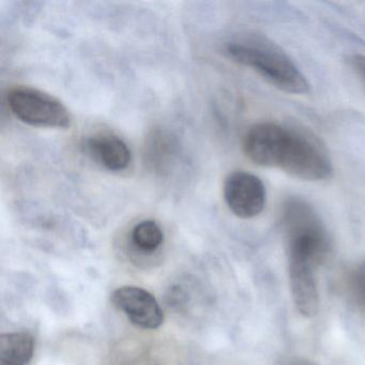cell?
Masks as SVG:
<instances>
[{
	"label": "cell",
	"mask_w": 365,
	"mask_h": 365,
	"mask_svg": "<svg viewBox=\"0 0 365 365\" xmlns=\"http://www.w3.org/2000/svg\"><path fill=\"white\" fill-rule=\"evenodd\" d=\"M228 57L236 63L251 68L270 84L285 93L304 95L309 84L294 61L277 44L268 39L235 41L226 46Z\"/></svg>",
	"instance_id": "cell-1"
},
{
	"label": "cell",
	"mask_w": 365,
	"mask_h": 365,
	"mask_svg": "<svg viewBox=\"0 0 365 365\" xmlns=\"http://www.w3.org/2000/svg\"><path fill=\"white\" fill-rule=\"evenodd\" d=\"M281 220L288 262L318 268L330 251V238L315 209L300 198H289L283 205Z\"/></svg>",
	"instance_id": "cell-2"
},
{
	"label": "cell",
	"mask_w": 365,
	"mask_h": 365,
	"mask_svg": "<svg viewBox=\"0 0 365 365\" xmlns=\"http://www.w3.org/2000/svg\"><path fill=\"white\" fill-rule=\"evenodd\" d=\"M275 168L305 181L331 178L332 162L326 147L307 130L285 125L279 142Z\"/></svg>",
	"instance_id": "cell-3"
},
{
	"label": "cell",
	"mask_w": 365,
	"mask_h": 365,
	"mask_svg": "<svg viewBox=\"0 0 365 365\" xmlns=\"http://www.w3.org/2000/svg\"><path fill=\"white\" fill-rule=\"evenodd\" d=\"M8 106L16 118L34 127L67 129L71 127L69 110L58 99L31 87H16L8 93Z\"/></svg>",
	"instance_id": "cell-4"
},
{
	"label": "cell",
	"mask_w": 365,
	"mask_h": 365,
	"mask_svg": "<svg viewBox=\"0 0 365 365\" xmlns=\"http://www.w3.org/2000/svg\"><path fill=\"white\" fill-rule=\"evenodd\" d=\"M223 191L228 208L240 219L257 217L266 206V187L262 179L251 173L237 170L228 175Z\"/></svg>",
	"instance_id": "cell-5"
},
{
	"label": "cell",
	"mask_w": 365,
	"mask_h": 365,
	"mask_svg": "<svg viewBox=\"0 0 365 365\" xmlns=\"http://www.w3.org/2000/svg\"><path fill=\"white\" fill-rule=\"evenodd\" d=\"M112 301L132 324L140 328L153 330L163 324L164 315L159 302L143 288L123 286L113 292Z\"/></svg>",
	"instance_id": "cell-6"
},
{
	"label": "cell",
	"mask_w": 365,
	"mask_h": 365,
	"mask_svg": "<svg viewBox=\"0 0 365 365\" xmlns=\"http://www.w3.org/2000/svg\"><path fill=\"white\" fill-rule=\"evenodd\" d=\"M284 130L285 125L271 121L255 123L243 136V153L256 165L275 168Z\"/></svg>",
	"instance_id": "cell-7"
},
{
	"label": "cell",
	"mask_w": 365,
	"mask_h": 365,
	"mask_svg": "<svg viewBox=\"0 0 365 365\" xmlns=\"http://www.w3.org/2000/svg\"><path fill=\"white\" fill-rule=\"evenodd\" d=\"M316 269L307 262H289V283L292 300L301 315L314 317L319 311V292Z\"/></svg>",
	"instance_id": "cell-8"
},
{
	"label": "cell",
	"mask_w": 365,
	"mask_h": 365,
	"mask_svg": "<svg viewBox=\"0 0 365 365\" xmlns=\"http://www.w3.org/2000/svg\"><path fill=\"white\" fill-rule=\"evenodd\" d=\"M86 148L91 157L106 170L120 172L131 162L128 145L112 133H98L86 140Z\"/></svg>",
	"instance_id": "cell-9"
},
{
	"label": "cell",
	"mask_w": 365,
	"mask_h": 365,
	"mask_svg": "<svg viewBox=\"0 0 365 365\" xmlns=\"http://www.w3.org/2000/svg\"><path fill=\"white\" fill-rule=\"evenodd\" d=\"M35 349L33 336L27 332L0 335V365H27Z\"/></svg>",
	"instance_id": "cell-10"
},
{
	"label": "cell",
	"mask_w": 365,
	"mask_h": 365,
	"mask_svg": "<svg viewBox=\"0 0 365 365\" xmlns=\"http://www.w3.org/2000/svg\"><path fill=\"white\" fill-rule=\"evenodd\" d=\"M133 245L147 253L155 252L163 243L164 235L157 222L145 220L134 226L131 232Z\"/></svg>",
	"instance_id": "cell-11"
},
{
	"label": "cell",
	"mask_w": 365,
	"mask_h": 365,
	"mask_svg": "<svg viewBox=\"0 0 365 365\" xmlns=\"http://www.w3.org/2000/svg\"><path fill=\"white\" fill-rule=\"evenodd\" d=\"M349 292L359 309L365 312V260L356 264L349 275Z\"/></svg>",
	"instance_id": "cell-12"
},
{
	"label": "cell",
	"mask_w": 365,
	"mask_h": 365,
	"mask_svg": "<svg viewBox=\"0 0 365 365\" xmlns=\"http://www.w3.org/2000/svg\"><path fill=\"white\" fill-rule=\"evenodd\" d=\"M351 63L354 68H356V71L365 78V56L363 55H354V56L351 57Z\"/></svg>",
	"instance_id": "cell-13"
},
{
	"label": "cell",
	"mask_w": 365,
	"mask_h": 365,
	"mask_svg": "<svg viewBox=\"0 0 365 365\" xmlns=\"http://www.w3.org/2000/svg\"><path fill=\"white\" fill-rule=\"evenodd\" d=\"M286 365H313L311 362H309L304 359H292V361L287 363Z\"/></svg>",
	"instance_id": "cell-14"
}]
</instances>
